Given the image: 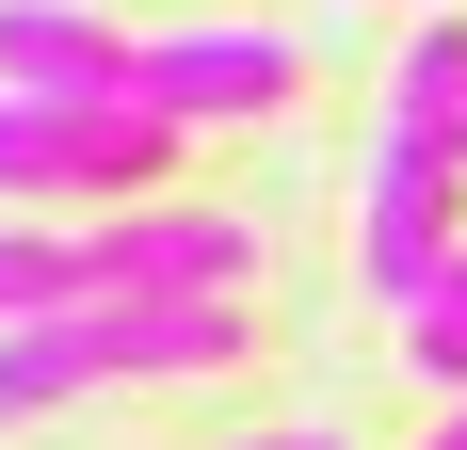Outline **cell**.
<instances>
[{
  "instance_id": "cell-10",
  "label": "cell",
  "mask_w": 467,
  "mask_h": 450,
  "mask_svg": "<svg viewBox=\"0 0 467 450\" xmlns=\"http://www.w3.org/2000/svg\"><path fill=\"white\" fill-rule=\"evenodd\" d=\"M242 450H338V435H242Z\"/></svg>"
},
{
  "instance_id": "cell-9",
  "label": "cell",
  "mask_w": 467,
  "mask_h": 450,
  "mask_svg": "<svg viewBox=\"0 0 467 450\" xmlns=\"http://www.w3.org/2000/svg\"><path fill=\"white\" fill-rule=\"evenodd\" d=\"M420 450H467V386H451V418H435V435H420Z\"/></svg>"
},
{
  "instance_id": "cell-3",
  "label": "cell",
  "mask_w": 467,
  "mask_h": 450,
  "mask_svg": "<svg viewBox=\"0 0 467 450\" xmlns=\"http://www.w3.org/2000/svg\"><path fill=\"white\" fill-rule=\"evenodd\" d=\"M451 241H467V161H451L435 129L387 113V129H371V178H355V273H371V306L403 322V306L435 290Z\"/></svg>"
},
{
  "instance_id": "cell-2",
  "label": "cell",
  "mask_w": 467,
  "mask_h": 450,
  "mask_svg": "<svg viewBox=\"0 0 467 450\" xmlns=\"http://www.w3.org/2000/svg\"><path fill=\"white\" fill-rule=\"evenodd\" d=\"M178 129L145 97H16L0 81V210H130L161 193Z\"/></svg>"
},
{
  "instance_id": "cell-11",
  "label": "cell",
  "mask_w": 467,
  "mask_h": 450,
  "mask_svg": "<svg viewBox=\"0 0 467 450\" xmlns=\"http://www.w3.org/2000/svg\"><path fill=\"white\" fill-rule=\"evenodd\" d=\"M451 161H467V145H451Z\"/></svg>"
},
{
  "instance_id": "cell-8",
  "label": "cell",
  "mask_w": 467,
  "mask_h": 450,
  "mask_svg": "<svg viewBox=\"0 0 467 450\" xmlns=\"http://www.w3.org/2000/svg\"><path fill=\"white\" fill-rule=\"evenodd\" d=\"M403 370H420V386H467V241L435 258L420 306H403Z\"/></svg>"
},
{
  "instance_id": "cell-1",
  "label": "cell",
  "mask_w": 467,
  "mask_h": 450,
  "mask_svg": "<svg viewBox=\"0 0 467 450\" xmlns=\"http://www.w3.org/2000/svg\"><path fill=\"white\" fill-rule=\"evenodd\" d=\"M193 370H242V290H97L0 322V418H48L81 386H193Z\"/></svg>"
},
{
  "instance_id": "cell-4",
  "label": "cell",
  "mask_w": 467,
  "mask_h": 450,
  "mask_svg": "<svg viewBox=\"0 0 467 450\" xmlns=\"http://www.w3.org/2000/svg\"><path fill=\"white\" fill-rule=\"evenodd\" d=\"M290 81H306V48H290V33H242V16H193V33H145V48H130V97H145L178 145L290 113Z\"/></svg>"
},
{
  "instance_id": "cell-6",
  "label": "cell",
  "mask_w": 467,
  "mask_h": 450,
  "mask_svg": "<svg viewBox=\"0 0 467 450\" xmlns=\"http://www.w3.org/2000/svg\"><path fill=\"white\" fill-rule=\"evenodd\" d=\"M97 290H130V273H113V225H33V210H0V322L97 306Z\"/></svg>"
},
{
  "instance_id": "cell-7",
  "label": "cell",
  "mask_w": 467,
  "mask_h": 450,
  "mask_svg": "<svg viewBox=\"0 0 467 450\" xmlns=\"http://www.w3.org/2000/svg\"><path fill=\"white\" fill-rule=\"evenodd\" d=\"M387 113H403V129H435V145H467V16H451V0L403 33V65H387Z\"/></svg>"
},
{
  "instance_id": "cell-5",
  "label": "cell",
  "mask_w": 467,
  "mask_h": 450,
  "mask_svg": "<svg viewBox=\"0 0 467 450\" xmlns=\"http://www.w3.org/2000/svg\"><path fill=\"white\" fill-rule=\"evenodd\" d=\"M0 81L16 97H130V33L97 0H0Z\"/></svg>"
}]
</instances>
